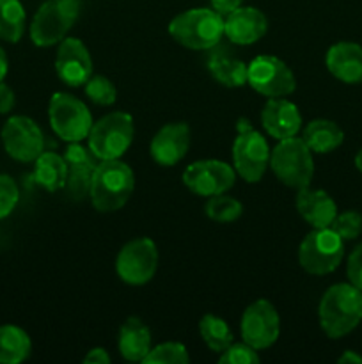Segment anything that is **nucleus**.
I'll use <instances>...</instances> for the list:
<instances>
[{
  "instance_id": "nucleus-1",
  "label": "nucleus",
  "mask_w": 362,
  "mask_h": 364,
  "mask_svg": "<svg viewBox=\"0 0 362 364\" xmlns=\"http://www.w3.org/2000/svg\"><path fill=\"white\" fill-rule=\"evenodd\" d=\"M319 326L332 340L350 334L362 320V291L351 283H337L323 294L318 308Z\"/></svg>"
},
{
  "instance_id": "nucleus-2",
  "label": "nucleus",
  "mask_w": 362,
  "mask_h": 364,
  "mask_svg": "<svg viewBox=\"0 0 362 364\" xmlns=\"http://www.w3.org/2000/svg\"><path fill=\"white\" fill-rule=\"evenodd\" d=\"M135 188V176L130 166L117 160H102L92 173L91 198L92 206L102 213L117 212L131 198Z\"/></svg>"
},
{
  "instance_id": "nucleus-3",
  "label": "nucleus",
  "mask_w": 362,
  "mask_h": 364,
  "mask_svg": "<svg viewBox=\"0 0 362 364\" xmlns=\"http://www.w3.org/2000/svg\"><path fill=\"white\" fill-rule=\"evenodd\" d=\"M169 34L185 48L212 50L222 41L224 16L208 7L188 9L170 21Z\"/></svg>"
},
{
  "instance_id": "nucleus-4",
  "label": "nucleus",
  "mask_w": 362,
  "mask_h": 364,
  "mask_svg": "<svg viewBox=\"0 0 362 364\" xmlns=\"http://www.w3.org/2000/svg\"><path fill=\"white\" fill-rule=\"evenodd\" d=\"M270 167L277 180L291 188L309 187L314 174L312 151L302 137H290L279 141V144L270 153Z\"/></svg>"
},
{
  "instance_id": "nucleus-5",
  "label": "nucleus",
  "mask_w": 362,
  "mask_h": 364,
  "mask_svg": "<svg viewBox=\"0 0 362 364\" xmlns=\"http://www.w3.org/2000/svg\"><path fill=\"white\" fill-rule=\"evenodd\" d=\"M233 144V166L238 176L247 183H258L270 166V148L266 139L245 117L236 123Z\"/></svg>"
},
{
  "instance_id": "nucleus-6",
  "label": "nucleus",
  "mask_w": 362,
  "mask_h": 364,
  "mask_svg": "<svg viewBox=\"0 0 362 364\" xmlns=\"http://www.w3.org/2000/svg\"><path fill=\"white\" fill-rule=\"evenodd\" d=\"M133 119L126 112H112L92 123L87 144L98 160H117L133 141Z\"/></svg>"
},
{
  "instance_id": "nucleus-7",
  "label": "nucleus",
  "mask_w": 362,
  "mask_h": 364,
  "mask_svg": "<svg viewBox=\"0 0 362 364\" xmlns=\"http://www.w3.org/2000/svg\"><path fill=\"white\" fill-rule=\"evenodd\" d=\"M80 13V0H46L31 23V39L34 45L52 46L62 41Z\"/></svg>"
},
{
  "instance_id": "nucleus-8",
  "label": "nucleus",
  "mask_w": 362,
  "mask_h": 364,
  "mask_svg": "<svg viewBox=\"0 0 362 364\" xmlns=\"http://www.w3.org/2000/svg\"><path fill=\"white\" fill-rule=\"evenodd\" d=\"M344 240L332 228L312 230L302 240L298 249V262L305 272L312 276H327L343 262Z\"/></svg>"
},
{
  "instance_id": "nucleus-9",
  "label": "nucleus",
  "mask_w": 362,
  "mask_h": 364,
  "mask_svg": "<svg viewBox=\"0 0 362 364\" xmlns=\"http://www.w3.org/2000/svg\"><path fill=\"white\" fill-rule=\"evenodd\" d=\"M50 127L66 142H82L92 127L91 110L82 100L67 92H55L48 105Z\"/></svg>"
},
{
  "instance_id": "nucleus-10",
  "label": "nucleus",
  "mask_w": 362,
  "mask_h": 364,
  "mask_svg": "<svg viewBox=\"0 0 362 364\" xmlns=\"http://www.w3.org/2000/svg\"><path fill=\"white\" fill-rule=\"evenodd\" d=\"M247 84L266 98H286L297 89V78L279 57L258 55L248 64Z\"/></svg>"
},
{
  "instance_id": "nucleus-11",
  "label": "nucleus",
  "mask_w": 362,
  "mask_h": 364,
  "mask_svg": "<svg viewBox=\"0 0 362 364\" xmlns=\"http://www.w3.org/2000/svg\"><path fill=\"white\" fill-rule=\"evenodd\" d=\"M158 269V249L151 238H135L119 251L116 270L121 281L131 287H142L155 277Z\"/></svg>"
},
{
  "instance_id": "nucleus-12",
  "label": "nucleus",
  "mask_w": 362,
  "mask_h": 364,
  "mask_svg": "<svg viewBox=\"0 0 362 364\" xmlns=\"http://www.w3.org/2000/svg\"><path fill=\"white\" fill-rule=\"evenodd\" d=\"M236 181V171L220 160H197L183 173V183L188 191L201 198L226 194Z\"/></svg>"
},
{
  "instance_id": "nucleus-13",
  "label": "nucleus",
  "mask_w": 362,
  "mask_h": 364,
  "mask_svg": "<svg viewBox=\"0 0 362 364\" xmlns=\"http://www.w3.org/2000/svg\"><path fill=\"white\" fill-rule=\"evenodd\" d=\"M2 142L7 155L18 162H35L45 148L41 128L27 116H13L6 121Z\"/></svg>"
},
{
  "instance_id": "nucleus-14",
  "label": "nucleus",
  "mask_w": 362,
  "mask_h": 364,
  "mask_svg": "<svg viewBox=\"0 0 362 364\" xmlns=\"http://www.w3.org/2000/svg\"><path fill=\"white\" fill-rule=\"evenodd\" d=\"M280 334V316L272 302L259 299L241 316V338L256 350L272 347Z\"/></svg>"
},
{
  "instance_id": "nucleus-15",
  "label": "nucleus",
  "mask_w": 362,
  "mask_h": 364,
  "mask_svg": "<svg viewBox=\"0 0 362 364\" xmlns=\"http://www.w3.org/2000/svg\"><path fill=\"white\" fill-rule=\"evenodd\" d=\"M55 71L70 87H80L92 77V59L87 46L77 38H64L55 57Z\"/></svg>"
},
{
  "instance_id": "nucleus-16",
  "label": "nucleus",
  "mask_w": 362,
  "mask_h": 364,
  "mask_svg": "<svg viewBox=\"0 0 362 364\" xmlns=\"http://www.w3.org/2000/svg\"><path fill=\"white\" fill-rule=\"evenodd\" d=\"M188 148H190V127L187 123H170L156 132L149 151L156 164L172 167L185 159Z\"/></svg>"
},
{
  "instance_id": "nucleus-17",
  "label": "nucleus",
  "mask_w": 362,
  "mask_h": 364,
  "mask_svg": "<svg viewBox=\"0 0 362 364\" xmlns=\"http://www.w3.org/2000/svg\"><path fill=\"white\" fill-rule=\"evenodd\" d=\"M268 31V20L256 7H238L233 13L226 14L224 34L231 43L240 46L258 43Z\"/></svg>"
},
{
  "instance_id": "nucleus-18",
  "label": "nucleus",
  "mask_w": 362,
  "mask_h": 364,
  "mask_svg": "<svg viewBox=\"0 0 362 364\" xmlns=\"http://www.w3.org/2000/svg\"><path fill=\"white\" fill-rule=\"evenodd\" d=\"M261 124L266 134L277 141L295 137L302 128L300 110L286 98H268L263 107Z\"/></svg>"
},
{
  "instance_id": "nucleus-19",
  "label": "nucleus",
  "mask_w": 362,
  "mask_h": 364,
  "mask_svg": "<svg viewBox=\"0 0 362 364\" xmlns=\"http://www.w3.org/2000/svg\"><path fill=\"white\" fill-rule=\"evenodd\" d=\"M325 64L330 73L344 84H362V46L341 41L329 48Z\"/></svg>"
},
{
  "instance_id": "nucleus-20",
  "label": "nucleus",
  "mask_w": 362,
  "mask_h": 364,
  "mask_svg": "<svg viewBox=\"0 0 362 364\" xmlns=\"http://www.w3.org/2000/svg\"><path fill=\"white\" fill-rule=\"evenodd\" d=\"M297 210L302 219L312 228H330L337 215V205L325 191H312L304 187L297 194Z\"/></svg>"
},
{
  "instance_id": "nucleus-21",
  "label": "nucleus",
  "mask_w": 362,
  "mask_h": 364,
  "mask_svg": "<svg viewBox=\"0 0 362 364\" xmlns=\"http://www.w3.org/2000/svg\"><path fill=\"white\" fill-rule=\"evenodd\" d=\"M208 71L219 84L226 87H241L247 84L248 64L238 59L226 45H216L208 57Z\"/></svg>"
},
{
  "instance_id": "nucleus-22",
  "label": "nucleus",
  "mask_w": 362,
  "mask_h": 364,
  "mask_svg": "<svg viewBox=\"0 0 362 364\" xmlns=\"http://www.w3.org/2000/svg\"><path fill=\"white\" fill-rule=\"evenodd\" d=\"M151 350V331L137 316H130L119 331V354L126 361L142 363Z\"/></svg>"
},
{
  "instance_id": "nucleus-23",
  "label": "nucleus",
  "mask_w": 362,
  "mask_h": 364,
  "mask_svg": "<svg viewBox=\"0 0 362 364\" xmlns=\"http://www.w3.org/2000/svg\"><path fill=\"white\" fill-rule=\"evenodd\" d=\"M34 180L48 192H55L66 187L67 164L64 156L53 151H43L35 159Z\"/></svg>"
},
{
  "instance_id": "nucleus-24",
  "label": "nucleus",
  "mask_w": 362,
  "mask_h": 364,
  "mask_svg": "<svg viewBox=\"0 0 362 364\" xmlns=\"http://www.w3.org/2000/svg\"><path fill=\"white\" fill-rule=\"evenodd\" d=\"M304 142L312 153H330L344 141V132L330 119H314L305 127Z\"/></svg>"
},
{
  "instance_id": "nucleus-25",
  "label": "nucleus",
  "mask_w": 362,
  "mask_h": 364,
  "mask_svg": "<svg viewBox=\"0 0 362 364\" xmlns=\"http://www.w3.org/2000/svg\"><path fill=\"white\" fill-rule=\"evenodd\" d=\"M32 343L21 327L0 326V364H18L31 355Z\"/></svg>"
},
{
  "instance_id": "nucleus-26",
  "label": "nucleus",
  "mask_w": 362,
  "mask_h": 364,
  "mask_svg": "<svg viewBox=\"0 0 362 364\" xmlns=\"http://www.w3.org/2000/svg\"><path fill=\"white\" fill-rule=\"evenodd\" d=\"M25 14L20 0H0V39L18 43L25 31Z\"/></svg>"
},
{
  "instance_id": "nucleus-27",
  "label": "nucleus",
  "mask_w": 362,
  "mask_h": 364,
  "mask_svg": "<svg viewBox=\"0 0 362 364\" xmlns=\"http://www.w3.org/2000/svg\"><path fill=\"white\" fill-rule=\"evenodd\" d=\"M199 333H201V338L208 345L209 350L219 352V354L229 348L234 341L233 331L229 329L226 320L215 315L202 316L201 322H199Z\"/></svg>"
},
{
  "instance_id": "nucleus-28",
  "label": "nucleus",
  "mask_w": 362,
  "mask_h": 364,
  "mask_svg": "<svg viewBox=\"0 0 362 364\" xmlns=\"http://www.w3.org/2000/svg\"><path fill=\"white\" fill-rule=\"evenodd\" d=\"M206 215L209 217L215 223H234L236 219H240L241 213H243V206L238 199L231 198V196L219 194L208 198V203L204 206Z\"/></svg>"
},
{
  "instance_id": "nucleus-29",
  "label": "nucleus",
  "mask_w": 362,
  "mask_h": 364,
  "mask_svg": "<svg viewBox=\"0 0 362 364\" xmlns=\"http://www.w3.org/2000/svg\"><path fill=\"white\" fill-rule=\"evenodd\" d=\"M190 361L188 358L187 347L176 341H167V343H160L149 350L146 355V364H187Z\"/></svg>"
},
{
  "instance_id": "nucleus-30",
  "label": "nucleus",
  "mask_w": 362,
  "mask_h": 364,
  "mask_svg": "<svg viewBox=\"0 0 362 364\" xmlns=\"http://www.w3.org/2000/svg\"><path fill=\"white\" fill-rule=\"evenodd\" d=\"M85 95L89 96L92 103L102 107L114 105L117 100V89L112 82L103 75H92L84 84Z\"/></svg>"
},
{
  "instance_id": "nucleus-31",
  "label": "nucleus",
  "mask_w": 362,
  "mask_h": 364,
  "mask_svg": "<svg viewBox=\"0 0 362 364\" xmlns=\"http://www.w3.org/2000/svg\"><path fill=\"white\" fill-rule=\"evenodd\" d=\"M96 167H85V166H71L67 167V180L66 188L70 191L73 199H84L89 196L91 191V180L92 173Z\"/></svg>"
},
{
  "instance_id": "nucleus-32",
  "label": "nucleus",
  "mask_w": 362,
  "mask_h": 364,
  "mask_svg": "<svg viewBox=\"0 0 362 364\" xmlns=\"http://www.w3.org/2000/svg\"><path fill=\"white\" fill-rule=\"evenodd\" d=\"M330 228L343 240H355L362 233V215L358 212L337 213L336 219L330 224Z\"/></svg>"
},
{
  "instance_id": "nucleus-33",
  "label": "nucleus",
  "mask_w": 362,
  "mask_h": 364,
  "mask_svg": "<svg viewBox=\"0 0 362 364\" xmlns=\"http://www.w3.org/2000/svg\"><path fill=\"white\" fill-rule=\"evenodd\" d=\"M18 201H20V191L16 181L7 174H0V219L11 215Z\"/></svg>"
},
{
  "instance_id": "nucleus-34",
  "label": "nucleus",
  "mask_w": 362,
  "mask_h": 364,
  "mask_svg": "<svg viewBox=\"0 0 362 364\" xmlns=\"http://www.w3.org/2000/svg\"><path fill=\"white\" fill-rule=\"evenodd\" d=\"M259 359L258 350L252 348L251 345L243 343H233L229 348L222 352L219 363L220 364H258Z\"/></svg>"
},
{
  "instance_id": "nucleus-35",
  "label": "nucleus",
  "mask_w": 362,
  "mask_h": 364,
  "mask_svg": "<svg viewBox=\"0 0 362 364\" xmlns=\"http://www.w3.org/2000/svg\"><path fill=\"white\" fill-rule=\"evenodd\" d=\"M346 274L350 283L362 291V244H358L351 251L350 258H348Z\"/></svg>"
},
{
  "instance_id": "nucleus-36",
  "label": "nucleus",
  "mask_w": 362,
  "mask_h": 364,
  "mask_svg": "<svg viewBox=\"0 0 362 364\" xmlns=\"http://www.w3.org/2000/svg\"><path fill=\"white\" fill-rule=\"evenodd\" d=\"M14 92L9 85H6L4 82H0V114H7L13 110L14 107Z\"/></svg>"
},
{
  "instance_id": "nucleus-37",
  "label": "nucleus",
  "mask_w": 362,
  "mask_h": 364,
  "mask_svg": "<svg viewBox=\"0 0 362 364\" xmlns=\"http://www.w3.org/2000/svg\"><path fill=\"white\" fill-rule=\"evenodd\" d=\"M241 2H243V0H212V7L216 11V13L226 16V14L233 13L234 9H238V7L241 6Z\"/></svg>"
},
{
  "instance_id": "nucleus-38",
  "label": "nucleus",
  "mask_w": 362,
  "mask_h": 364,
  "mask_svg": "<svg viewBox=\"0 0 362 364\" xmlns=\"http://www.w3.org/2000/svg\"><path fill=\"white\" fill-rule=\"evenodd\" d=\"M85 364H109L110 363V355L106 354L105 348L98 347L89 350V354L84 358Z\"/></svg>"
},
{
  "instance_id": "nucleus-39",
  "label": "nucleus",
  "mask_w": 362,
  "mask_h": 364,
  "mask_svg": "<svg viewBox=\"0 0 362 364\" xmlns=\"http://www.w3.org/2000/svg\"><path fill=\"white\" fill-rule=\"evenodd\" d=\"M339 364H362V358L353 350H346L339 359H337Z\"/></svg>"
},
{
  "instance_id": "nucleus-40",
  "label": "nucleus",
  "mask_w": 362,
  "mask_h": 364,
  "mask_svg": "<svg viewBox=\"0 0 362 364\" xmlns=\"http://www.w3.org/2000/svg\"><path fill=\"white\" fill-rule=\"evenodd\" d=\"M7 70H9V60H7V55L6 52H4V48L0 46V82H4V78H6Z\"/></svg>"
},
{
  "instance_id": "nucleus-41",
  "label": "nucleus",
  "mask_w": 362,
  "mask_h": 364,
  "mask_svg": "<svg viewBox=\"0 0 362 364\" xmlns=\"http://www.w3.org/2000/svg\"><path fill=\"white\" fill-rule=\"evenodd\" d=\"M355 167H357V169L362 173V149L357 153V155H355Z\"/></svg>"
}]
</instances>
